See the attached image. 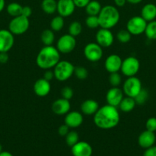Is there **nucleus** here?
Returning <instances> with one entry per match:
<instances>
[{"label":"nucleus","mask_w":156,"mask_h":156,"mask_svg":"<svg viewBox=\"0 0 156 156\" xmlns=\"http://www.w3.org/2000/svg\"><path fill=\"white\" fill-rule=\"evenodd\" d=\"M147 21L142 16H134L130 18L126 24V29L132 35L138 36L145 30Z\"/></svg>","instance_id":"nucleus-9"},{"label":"nucleus","mask_w":156,"mask_h":156,"mask_svg":"<svg viewBox=\"0 0 156 156\" xmlns=\"http://www.w3.org/2000/svg\"><path fill=\"white\" fill-rule=\"evenodd\" d=\"M86 25L90 29H96L99 27L98 15H88L86 18Z\"/></svg>","instance_id":"nucleus-34"},{"label":"nucleus","mask_w":156,"mask_h":156,"mask_svg":"<svg viewBox=\"0 0 156 156\" xmlns=\"http://www.w3.org/2000/svg\"><path fill=\"white\" fill-rule=\"evenodd\" d=\"M61 94L63 98H65L67 100L70 101L73 96V90L70 87L65 86L61 89Z\"/></svg>","instance_id":"nucleus-37"},{"label":"nucleus","mask_w":156,"mask_h":156,"mask_svg":"<svg viewBox=\"0 0 156 156\" xmlns=\"http://www.w3.org/2000/svg\"><path fill=\"white\" fill-rule=\"evenodd\" d=\"M120 121V114L116 107L106 105L98 109L93 115V122L98 128L111 129L117 126Z\"/></svg>","instance_id":"nucleus-1"},{"label":"nucleus","mask_w":156,"mask_h":156,"mask_svg":"<svg viewBox=\"0 0 156 156\" xmlns=\"http://www.w3.org/2000/svg\"><path fill=\"white\" fill-rule=\"evenodd\" d=\"M32 14V8L29 6H23L22 8V12H21V15L26 17V18H30L31 15Z\"/></svg>","instance_id":"nucleus-42"},{"label":"nucleus","mask_w":156,"mask_h":156,"mask_svg":"<svg viewBox=\"0 0 156 156\" xmlns=\"http://www.w3.org/2000/svg\"><path fill=\"white\" fill-rule=\"evenodd\" d=\"M156 141V136L154 132H151L147 129L142 132L138 138V143L142 149H148L154 146Z\"/></svg>","instance_id":"nucleus-20"},{"label":"nucleus","mask_w":156,"mask_h":156,"mask_svg":"<svg viewBox=\"0 0 156 156\" xmlns=\"http://www.w3.org/2000/svg\"><path fill=\"white\" fill-rule=\"evenodd\" d=\"M82 24H81V23L78 21H73V22L70 23L68 27L69 34L72 35V36L74 37L79 36L81 34V32H82Z\"/></svg>","instance_id":"nucleus-30"},{"label":"nucleus","mask_w":156,"mask_h":156,"mask_svg":"<svg viewBox=\"0 0 156 156\" xmlns=\"http://www.w3.org/2000/svg\"><path fill=\"white\" fill-rule=\"evenodd\" d=\"M99 108V106L98 102L93 99H87L84 101L80 106L81 112L86 116L94 115Z\"/></svg>","instance_id":"nucleus-21"},{"label":"nucleus","mask_w":156,"mask_h":156,"mask_svg":"<svg viewBox=\"0 0 156 156\" xmlns=\"http://www.w3.org/2000/svg\"><path fill=\"white\" fill-rule=\"evenodd\" d=\"M73 75L79 80H85L87 79L89 76L88 70L83 66H77L74 68V73Z\"/></svg>","instance_id":"nucleus-35"},{"label":"nucleus","mask_w":156,"mask_h":156,"mask_svg":"<svg viewBox=\"0 0 156 156\" xmlns=\"http://www.w3.org/2000/svg\"><path fill=\"white\" fill-rule=\"evenodd\" d=\"M145 128L147 130L151 132H155L156 131V117H150L147 120L145 123Z\"/></svg>","instance_id":"nucleus-38"},{"label":"nucleus","mask_w":156,"mask_h":156,"mask_svg":"<svg viewBox=\"0 0 156 156\" xmlns=\"http://www.w3.org/2000/svg\"><path fill=\"white\" fill-rule=\"evenodd\" d=\"M61 61V53L57 47L44 46L40 50L36 57V64L40 69L44 70L51 69Z\"/></svg>","instance_id":"nucleus-2"},{"label":"nucleus","mask_w":156,"mask_h":156,"mask_svg":"<svg viewBox=\"0 0 156 156\" xmlns=\"http://www.w3.org/2000/svg\"><path fill=\"white\" fill-rule=\"evenodd\" d=\"M0 156H13V155L7 151H2V152H0Z\"/></svg>","instance_id":"nucleus-48"},{"label":"nucleus","mask_w":156,"mask_h":156,"mask_svg":"<svg viewBox=\"0 0 156 156\" xmlns=\"http://www.w3.org/2000/svg\"><path fill=\"white\" fill-rule=\"evenodd\" d=\"M124 98V93L122 89L119 87H112L108 90L106 94V100L107 105L117 108Z\"/></svg>","instance_id":"nucleus-13"},{"label":"nucleus","mask_w":156,"mask_h":156,"mask_svg":"<svg viewBox=\"0 0 156 156\" xmlns=\"http://www.w3.org/2000/svg\"><path fill=\"white\" fill-rule=\"evenodd\" d=\"M73 1L76 7L82 9V8H85L87 5L90 0H73Z\"/></svg>","instance_id":"nucleus-41"},{"label":"nucleus","mask_w":156,"mask_h":156,"mask_svg":"<svg viewBox=\"0 0 156 156\" xmlns=\"http://www.w3.org/2000/svg\"><path fill=\"white\" fill-rule=\"evenodd\" d=\"M116 38L121 44H127L131 41L132 34L127 29L126 30H121L116 34Z\"/></svg>","instance_id":"nucleus-33"},{"label":"nucleus","mask_w":156,"mask_h":156,"mask_svg":"<svg viewBox=\"0 0 156 156\" xmlns=\"http://www.w3.org/2000/svg\"><path fill=\"white\" fill-rule=\"evenodd\" d=\"M76 6L73 0H58L57 3V12L63 18H67L74 12Z\"/></svg>","instance_id":"nucleus-14"},{"label":"nucleus","mask_w":156,"mask_h":156,"mask_svg":"<svg viewBox=\"0 0 156 156\" xmlns=\"http://www.w3.org/2000/svg\"><path fill=\"white\" fill-rule=\"evenodd\" d=\"M54 78V71L51 69H47L44 73V79H45L47 81H51L52 79Z\"/></svg>","instance_id":"nucleus-43"},{"label":"nucleus","mask_w":156,"mask_h":156,"mask_svg":"<svg viewBox=\"0 0 156 156\" xmlns=\"http://www.w3.org/2000/svg\"><path fill=\"white\" fill-rule=\"evenodd\" d=\"M70 102L65 98H58L53 102L51 105V110L56 115H66L70 110Z\"/></svg>","instance_id":"nucleus-17"},{"label":"nucleus","mask_w":156,"mask_h":156,"mask_svg":"<svg viewBox=\"0 0 156 156\" xmlns=\"http://www.w3.org/2000/svg\"><path fill=\"white\" fill-rule=\"evenodd\" d=\"M2 152V144L0 143V152Z\"/></svg>","instance_id":"nucleus-49"},{"label":"nucleus","mask_w":156,"mask_h":156,"mask_svg":"<svg viewBox=\"0 0 156 156\" xmlns=\"http://www.w3.org/2000/svg\"><path fill=\"white\" fill-rule=\"evenodd\" d=\"M64 26V18L58 15L53 18L50 21V27L54 32H58L63 29Z\"/></svg>","instance_id":"nucleus-28"},{"label":"nucleus","mask_w":156,"mask_h":156,"mask_svg":"<svg viewBox=\"0 0 156 156\" xmlns=\"http://www.w3.org/2000/svg\"><path fill=\"white\" fill-rule=\"evenodd\" d=\"M148 91L145 88H142L140 92L134 98V100L136 101V105H143L144 104L146 103L148 99Z\"/></svg>","instance_id":"nucleus-32"},{"label":"nucleus","mask_w":156,"mask_h":156,"mask_svg":"<svg viewBox=\"0 0 156 156\" xmlns=\"http://www.w3.org/2000/svg\"><path fill=\"white\" fill-rule=\"evenodd\" d=\"M57 3L56 0H43L41 5V9L44 13L52 15L57 12Z\"/></svg>","instance_id":"nucleus-26"},{"label":"nucleus","mask_w":156,"mask_h":156,"mask_svg":"<svg viewBox=\"0 0 156 156\" xmlns=\"http://www.w3.org/2000/svg\"><path fill=\"white\" fill-rule=\"evenodd\" d=\"M84 122L83 114L78 111H69L64 117V123L72 129L80 127Z\"/></svg>","instance_id":"nucleus-15"},{"label":"nucleus","mask_w":156,"mask_h":156,"mask_svg":"<svg viewBox=\"0 0 156 156\" xmlns=\"http://www.w3.org/2000/svg\"><path fill=\"white\" fill-rule=\"evenodd\" d=\"M96 43L102 48H107L113 45L114 36L110 29L101 28L96 34Z\"/></svg>","instance_id":"nucleus-11"},{"label":"nucleus","mask_w":156,"mask_h":156,"mask_svg":"<svg viewBox=\"0 0 156 156\" xmlns=\"http://www.w3.org/2000/svg\"><path fill=\"white\" fill-rule=\"evenodd\" d=\"M85 9L88 15H98L102 9V6L97 0H90L85 7Z\"/></svg>","instance_id":"nucleus-25"},{"label":"nucleus","mask_w":156,"mask_h":156,"mask_svg":"<svg viewBox=\"0 0 156 156\" xmlns=\"http://www.w3.org/2000/svg\"><path fill=\"white\" fill-rule=\"evenodd\" d=\"M143 156H156V146H152L145 150Z\"/></svg>","instance_id":"nucleus-40"},{"label":"nucleus","mask_w":156,"mask_h":156,"mask_svg":"<svg viewBox=\"0 0 156 156\" xmlns=\"http://www.w3.org/2000/svg\"><path fill=\"white\" fill-rule=\"evenodd\" d=\"M9 56L7 52H1L0 53V63L5 64L9 61Z\"/></svg>","instance_id":"nucleus-44"},{"label":"nucleus","mask_w":156,"mask_h":156,"mask_svg":"<svg viewBox=\"0 0 156 156\" xmlns=\"http://www.w3.org/2000/svg\"><path fill=\"white\" fill-rule=\"evenodd\" d=\"M15 44L14 34L9 29H0V53L9 52Z\"/></svg>","instance_id":"nucleus-12"},{"label":"nucleus","mask_w":156,"mask_h":156,"mask_svg":"<svg viewBox=\"0 0 156 156\" xmlns=\"http://www.w3.org/2000/svg\"><path fill=\"white\" fill-rule=\"evenodd\" d=\"M50 89H51V86H50V82L46 80L44 78L38 79L35 82V84H34V92L38 97H46V96L49 94Z\"/></svg>","instance_id":"nucleus-18"},{"label":"nucleus","mask_w":156,"mask_h":156,"mask_svg":"<svg viewBox=\"0 0 156 156\" xmlns=\"http://www.w3.org/2000/svg\"><path fill=\"white\" fill-rule=\"evenodd\" d=\"M140 69V62L135 56H128L122 60L121 72L125 76L132 77L136 76Z\"/></svg>","instance_id":"nucleus-7"},{"label":"nucleus","mask_w":156,"mask_h":156,"mask_svg":"<svg viewBox=\"0 0 156 156\" xmlns=\"http://www.w3.org/2000/svg\"><path fill=\"white\" fill-rule=\"evenodd\" d=\"M71 153L73 156H92L93 148L87 142L79 141L71 147Z\"/></svg>","instance_id":"nucleus-19"},{"label":"nucleus","mask_w":156,"mask_h":156,"mask_svg":"<svg viewBox=\"0 0 156 156\" xmlns=\"http://www.w3.org/2000/svg\"><path fill=\"white\" fill-rule=\"evenodd\" d=\"M110 77H109V82L112 87H119L122 82V77L121 75L118 73H110Z\"/></svg>","instance_id":"nucleus-36"},{"label":"nucleus","mask_w":156,"mask_h":156,"mask_svg":"<svg viewBox=\"0 0 156 156\" xmlns=\"http://www.w3.org/2000/svg\"><path fill=\"white\" fill-rule=\"evenodd\" d=\"M76 46V37L67 34H64L58 40L56 47L61 53L68 54L74 50Z\"/></svg>","instance_id":"nucleus-8"},{"label":"nucleus","mask_w":156,"mask_h":156,"mask_svg":"<svg viewBox=\"0 0 156 156\" xmlns=\"http://www.w3.org/2000/svg\"><path fill=\"white\" fill-rule=\"evenodd\" d=\"M70 131V127H69L67 125H66L65 123L64 124L61 125V126L58 127V133L61 136H66L67 133Z\"/></svg>","instance_id":"nucleus-39"},{"label":"nucleus","mask_w":156,"mask_h":156,"mask_svg":"<svg viewBox=\"0 0 156 156\" xmlns=\"http://www.w3.org/2000/svg\"><path fill=\"white\" fill-rule=\"evenodd\" d=\"M54 40V32L51 29H45L41 32V41L44 46H52Z\"/></svg>","instance_id":"nucleus-24"},{"label":"nucleus","mask_w":156,"mask_h":156,"mask_svg":"<svg viewBox=\"0 0 156 156\" xmlns=\"http://www.w3.org/2000/svg\"><path fill=\"white\" fill-rule=\"evenodd\" d=\"M142 89V82L139 78L136 76L127 78L122 85V91H123L124 94L128 97L133 98L140 92Z\"/></svg>","instance_id":"nucleus-6"},{"label":"nucleus","mask_w":156,"mask_h":156,"mask_svg":"<svg viewBox=\"0 0 156 156\" xmlns=\"http://www.w3.org/2000/svg\"><path fill=\"white\" fill-rule=\"evenodd\" d=\"M136 105V103L135 101L134 98L126 96L125 98H123V99H122V101L120 102V104H119V105L118 107H119V110L122 111V112L128 113L133 111Z\"/></svg>","instance_id":"nucleus-23"},{"label":"nucleus","mask_w":156,"mask_h":156,"mask_svg":"<svg viewBox=\"0 0 156 156\" xmlns=\"http://www.w3.org/2000/svg\"><path fill=\"white\" fill-rule=\"evenodd\" d=\"M65 141L67 146L72 147L79 142V134L75 130H70L65 136Z\"/></svg>","instance_id":"nucleus-31"},{"label":"nucleus","mask_w":156,"mask_h":156,"mask_svg":"<svg viewBox=\"0 0 156 156\" xmlns=\"http://www.w3.org/2000/svg\"><path fill=\"white\" fill-rule=\"evenodd\" d=\"M145 34L148 40L154 41L156 40V21H149L147 23L146 27H145Z\"/></svg>","instance_id":"nucleus-29"},{"label":"nucleus","mask_w":156,"mask_h":156,"mask_svg":"<svg viewBox=\"0 0 156 156\" xmlns=\"http://www.w3.org/2000/svg\"><path fill=\"white\" fill-rule=\"evenodd\" d=\"M122 59L119 55L111 54L105 60V69L108 73H118L120 71L121 66H122Z\"/></svg>","instance_id":"nucleus-16"},{"label":"nucleus","mask_w":156,"mask_h":156,"mask_svg":"<svg viewBox=\"0 0 156 156\" xmlns=\"http://www.w3.org/2000/svg\"><path fill=\"white\" fill-rule=\"evenodd\" d=\"M127 2L130 3L132 5H137L139 4L140 2H142V0H126Z\"/></svg>","instance_id":"nucleus-46"},{"label":"nucleus","mask_w":156,"mask_h":156,"mask_svg":"<svg viewBox=\"0 0 156 156\" xmlns=\"http://www.w3.org/2000/svg\"><path fill=\"white\" fill-rule=\"evenodd\" d=\"M75 66L69 61L61 60L54 68V78L59 82H65L73 75Z\"/></svg>","instance_id":"nucleus-4"},{"label":"nucleus","mask_w":156,"mask_h":156,"mask_svg":"<svg viewBox=\"0 0 156 156\" xmlns=\"http://www.w3.org/2000/svg\"><path fill=\"white\" fill-rule=\"evenodd\" d=\"M116 7H123L126 4V0H113Z\"/></svg>","instance_id":"nucleus-45"},{"label":"nucleus","mask_w":156,"mask_h":156,"mask_svg":"<svg viewBox=\"0 0 156 156\" xmlns=\"http://www.w3.org/2000/svg\"><path fill=\"white\" fill-rule=\"evenodd\" d=\"M6 6V1L5 0H0V12L3 11Z\"/></svg>","instance_id":"nucleus-47"},{"label":"nucleus","mask_w":156,"mask_h":156,"mask_svg":"<svg viewBox=\"0 0 156 156\" xmlns=\"http://www.w3.org/2000/svg\"><path fill=\"white\" fill-rule=\"evenodd\" d=\"M84 54L87 60L96 62L102 59L103 50L97 43H89L84 47Z\"/></svg>","instance_id":"nucleus-10"},{"label":"nucleus","mask_w":156,"mask_h":156,"mask_svg":"<svg viewBox=\"0 0 156 156\" xmlns=\"http://www.w3.org/2000/svg\"><path fill=\"white\" fill-rule=\"evenodd\" d=\"M98 19L101 28L111 29L119 23L120 13L116 6L108 5L102 7L98 15Z\"/></svg>","instance_id":"nucleus-3"},{"label":"nucleus","mask_w":156,"mask_h":156,"mask_svg":"<svg viewBox=\"0 0 156 156\" xmlns=\"http://www.w3.org/2000/svg\"><path fill=\"white\" fill-rule=\"evenodd\" d=\"M30 27V21L29 18L19 15V16L14 17L9 24V30L14 35H21L27 32Z\"/></svg>","instance_id":"nucleus-5"},{"label":"nucleus","mask_w":156,"mask_h":156,"mask_svg":"<svg viewBox=\"0 0 156 156\" xmlns=\"http://www.w3.org/2000/svg\"><path fill=\"white\" fill-rule=\"evenodd\" d=\"M22 8L19 3L17 2H11L6 7V12L10 16L12 17H17L21 15L22 12Z\"/></svg>","instance_id":"nucleus-27"},{"label":"nucleus","mask_w":156,"mask_h":156,"mask_svg":"<svg viewBox=\"0 0 156 156\" xmlns=\"http://www.w3.org/2000/svg\"><path fill=\"white\" fill-rule=\"evenodd\" d=\"M141 16L147 21H154L156 18V5L152 3H148L142 7Z\"/></svg>","instance_id":"nucleus-22"}]
</instances>
